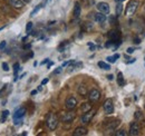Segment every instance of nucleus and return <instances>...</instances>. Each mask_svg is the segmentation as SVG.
<instances>
[{
	"label": "nucleus",
	"mask_w": 145,
	"mask_h": 136,
	"mask_svg": "<svg viewBox=\"0 0 145 136\" xmlns=\"http://www.w3.org/2000/svg\"><path fill=\"white\" fill-rule=\"evenodd\" d=\"M31 29H33V22L29 21V22L27 24V26H26V33H27V35H30Z\"/></svg>",
	"instance_id": "obj_26"
},
{
	"label": "nucleus",
	"mask_w": 145,
	"mask_h": 136,
	"mask_svg": "<svg viewBox=\"0 0 145 136\" xmlns=\"http://www.w3.org/2000/svg\"><path fill=\"white\" fill-rule=\"evenodd\" d=\"M101 98V92L98 89H91L88 93V99L91 103H95L97 101H99Z\"/></svg>",
	"instance_id": "obj_7"
},
{
	"label": "nucleus",
	"mask_w": 145,
	"mask_h": 136,
	"mask_svg": "<svg viewBox=\"0 0 145 136\" xmlns=\"http://www.w3.org/2000/svg\"><path fill=\"white\" fill-rule=\"evenodd\" d=\"M61 70H63V67H58L54 71V74H60V73H61Z\"/></svg>",
	"instance_id": "obj_32"
},
{
	"label": "nucleus",
	"mask_w": 145,
	"mask_h": 136,
	"mask_svg": "<svg viewBox=\"0 0 145 136\" xmlns=\"http://www.w3.org/2000/svg\"><path fill=\"white\" fill-rule=\"evenodd\" d=\"M117 84L120 86L124 85V76H123V73H118V75H117Z\"/></svg>",
	"instance_id": "obj_22"
},
{
	"label": "nucleus",
	"mask_w": 145,
	"mask_h": 136,
	"mask_svg": "<svg viewBox=\"0 0 145 136\" xmlns=\"http://www.w3.org/2000/svg\"><path fill=\"white\" fill-rule=\"evenodd\" d=\"M94 20L96 22H99V24H103L106 21V15L105 14H102V12H97V14H94Z\"/></svg>",
	"instance_id": "obj_13"
},
{
	"label": "nucleus",
	"mask_w": 145,
	"mask_h": 136,
	"mask_svg": "<svg viewBox=\"0 0 145 136\" xmlns=\"http://www.w3.org/2000/svg\"><path fill=\"white\" fill-rule=\"evenodd\" d=\"M37 92H38V90H33V92H31V95H33V96H34V95H36Z\"/></svg>",
	"instance_id": "obj_41"
},
{
	"label": "nucleus",
	"mask_w": 145,
	"mask_h": 136,
	"mask_svg": "<svg viewBox=\"0 0 145 136\" xmlns=\"http://www.w3.org/2000/svg\"><path fill=\"white\" fill-rule=\"evenodd\" d=\"M30 47H31V45H30V44H28V45H26V46H24V48H25V49H29Z\"/></svg>",
	"instance_id": "obj_39"
},
{
	"label": "nucleus",
	"mask_w": 145,
	"mask_h": 136,
	"mask_svg": "<svg viewBox=\"0 0 145 136\" xmlns=\"http://www.w3.org/2000/svg\"><path fill=\"white\" fill-rule=\"evenodd\" d=\"M107 78H108L109 80H113V78H114V76H113V75H108V76H107Z\"/></svg>",
	"instance_id": "obj_40"
},
{
	"label": "nucleus",
	"mask_w": 145,
	"mask_h": 136,
	"mask_svg": "<svg viewBox=\"0 0 145 136\" xmlns=\"http://www.w3.org/2000/svg\"><path fill=\"white\" fill-rule=\"evenodd\" d=\"M87 133H88V131H87L86 127H84V126H79V127H77V128L75 129V132L72 133V135L74 136H84V135H87Z\"/></svg>",
	"instance_id": "obj_11"
},
{
	"label": "nucleus",
	"mask_w": 145,
	"mask_h": 136,
	"mask_svg": "<svg viewBox=\"0 0 145 136\" xmlns=\"http://www.w3.org/2000/svg\"><path fill=\"white\" fill-rule=\"evenodd\" d=\"M22 1H24V2H25V3H29V2H30V1H31V0H22Z\"/></svg>",
	"instance_id": "obj_44"
},
{
	"label": "nucleus",
	"mask_w": 145,
	"mask_h": 136,
	"mask_svg": "<svg viewBox=\"0 0 145 136\" xmlns=\"http://www.w3.org/2000/svg\"><path fill=\"white\" fill-rule=\"evenodd\" d=\"M41 89H42V85H40V86H39V87H38V89H37V90H38V92H40V90H41Z\"/></svg>",
	"instance_id": "obj_42"
},
{
	"label": "nucleus",
	"mask_w": 145,
	"mask_h": 136,
	"mask_svg": "<svg viewBox=\"0 0 145 136\" xmlns=\"http://www.w3.org/2000/svg\"><path fill=\"white\" fill-rule=\"evenodd\" d=\"M94 115H95V110H91V109L89 112L84 113V115L82 116V123L83 124H89L91 118L94 117Z\"/></svg>",
	"instance_id": "obj_8"
},
{
	"label": "nucleus",
	"mask_w": 145,
	"mask_h": 136,
	"mask_svg": "<svg viewBox=\"0 0 145 136\" xmlns=\"http://www.w3.org/2000/svg\"><path fill=\"white\" fill-rule=\"evenodd\" d=\"M129 134L132 136H136L140 134V125L137 122H132L129 126Z\"/></svg>",
	"instance_id": "obj_9"
},
{
	"label": "nucleus",
	"mask_w": 145,
	"mask_h": 136,
	"mask_svg": "<svg viewBox=\"0 0 145 136\" xmlns=\"http://www.w3.org/2000/svg\"><path fill=\"white\" fill-rule=\"evenodd\" d=\"M108 37L113 41H120L121 40V34L118 30H112L108 33Z\"/></svg>",
	"instance_id": "obj_12"
},
{
	"label": "nucleus",
	"mask_w": 145,
	"mask_h": 136,
	"mask_svg": "<svg viewBox=\"0 0 145 136\" xmlns=\"http://www.w3.org/2000/svg\"><path fill=\"white\" fill-rule=\"evenodd\" d=\"M48 61H49V59H48V58H46V59H44V60L41 61V65H45V64H47Z\"/></svg>",
	"instance_id": "obj_36"
},
{
	"label": "nucleus",
	"mask_w": 145,
	"mask_h": 136,
	"mask_svg": "<svg viewBox=\"0 0 145 136\" xmlns=\"http://www.w3.org/2000/svg\"><path fill=\"white\" fill-rule=\"evenodd\" d=\"M58 117L55 115L54 113H48L46 116V126L48 127L49 131H55L58 127Z\"/></svg>",
	"instance_id": "obj_1"
},
{
	"label": "nucleus",
	"mask_w": 145,
	"mask_h": 136,
	"mask_svg": "<svg viewBox=\"0 0 145 136\" xmlns=\"http://www.w3.org/2000/svg\"><path fill=\"white\" fill-rule=\"evenodd\" d=\"M123 2H117V5H116V17H120V16H122V14H123Z\"/></svg>",
	"instance_id": "obj_17"
},
{
	"label": "nucleus",
	"mask_w": 145,
	"mask_h": 136,
	"mask_svg": "<svg viewBox=\"0 0 145 136\" xmlns=\"http://www.w3.org/2000/svg\"><path fill=\"white\" fill-rule=\"evenodd\" d=\"M118 58H120V55H118V54H115L114 56H108V57L106 58V60H107L108 63H110V64H114Z\"/></svg>",
	"instance_id": "obj_20"
},
{
	"label": "nucleus",
	"mask_w": 145,
	"mask_h": 136,
	"mask_svg": "<svg viewBox=\"0 0 145 136\" xmlns=\"http://www.w3.org/2000/svg\"><path fill=\"white\" fill-rule=\"evenodd\" d=\"M65 106H66V108L68 110H74L76 108V106H77V99L74 96H69L65 102Z\"/></svg>",
	"instance_id": "obj_6"
},
{
	"label": "nucleus",
	"mask_w": 145,
	"mask_h": 136,
	"mask_svg": "<svg viewBox=\"0 0 145 136\" xmlns=\"http://www.w3.org/2000/svg\"><path fill=\"white\" fill-rule=\"evenodd\" d=\"M109 21H110V24H113V22H115V21H116V18L112 16V17L109 18Z\"/></svg>",
	"instance_id": "obj_35"
},
{
	"label": "nucleus",
	"mask_w": 145,
	"mask_h": 136,
	"mask_svg": "<svg viewBox=\"0 0 145 136\" xmlns=\"http://www.w3.org/2000/svg\"><path fill=\"white\" fill-rule=\"evenodd\" d=\"M114 1L117 3V2H123V1H125V0H114Z\"/></svg>",
	"instance_id": "obj_43"
},
{
	"label": "nucleus",
	"mask_w": 145,
	"mask_h": 136,
	"mask_svg": "<svg viewBox=\"0 0 145 136\" xmlns=\"http://www.w3.org/2000/svg\"><path fill=\"white\" fill-rule=\"evenodd\" d=\"M134 116H135V118L137 119V120H143V114L140 110H136L135 114H134Z\"/></svg>",
	"instance_id": "obj_25"
},
{
	"label": "nucleus",
	"mask_w": 145,
	"mask_h": 136,
	"mask_svg": "<svg viewBox=\"0 0 145 136\" xmlns=\"http://www.w3.org/2000/svg\"><path fill=\"white\" fill-rule=\"evenodd\" d=\"M76 117V114L72 112V110H69L67 113H63L61 116H60V120L63 123H72V120Z\"/></svg>",
	"instance_id": "obj_3"
},
{
	"label": "nucleus",
	"mask_w": 145,
	"mask_h": 136,
	"mask_svg": "<svg viewBox=\"0 0 145 136\" xmlns=\"http://www.w3.org/2000/svg\"><path fill=\"white\" fill-rule=\"evenodd\" d=\"M96 8H97V10H98L99 12H102V14H105V15H108L109 10H110V8H109V5L107 3V2H104V1H102V2H98V3L96 5Z\"/></svg>",
	"instance_id": "obj_4"
},
{
	"label": "nucleus",
	"mask_w": 145,
	"mask_h": 136,
	"mask_svg": "<svg viewBox=\"0 0 145 136\" xmlns=\"http://www.w3.org/2000/svg\"><path fill=\"white\" fill-rule=\"evenodd\" d=\"M88 46L91 47V50H94V49H95V46H94L91 42H88Z\"/></svg>",
	"instance_id": "obj_37"
},
{
	"label": "nucleus",
	"mask_w": 145,
	"mask_h": 136,
	"mask_svg": "<svg viewBox=\"0 0 145 136\" xmlns=\"http://www.w3.org/2000/svg\"><path fill=\"white\" fill-rule=\"evenodd\" d=\"M135 60H136L135 58H132L131 60H128V61H127V64H133V63H135Z\"/></svg>",
	"instance_id": "obj_38"
},
{
	"label": "nucleus",
	"mask_w": 145,
	"mask_h": 136,
	"mask_svg": "<svg viewBox=\"0 0 145 136\" xmlns=\"http://www.w3.org/2000/svg\"><path fill=\"white\" fill-rule=\"evenodd\" d=\"M26 108L25 107H21V108H19L18 110H16L15 112V114H14V119H22V117L25 116V114H26Z\"/></svg>",
	"instance_id": "obj_14"
},
{
	"label": "nucleus",
	"mask_w": 145,
	"mask_h": 136,
	"mask_svg": "<svg viewBox=\"0 0 145 136\" xmlns=\"http://www.w3.org/2000/svg\"><path fill=\"white\" fill-rule=\"evenodd\" d=\"M115 136H126V132L125 129H120L115 133Z\"/></svg>",
	"instance_id": "obj_27"
},
{
	"label": "nucleus",
	"mask_w": 145,
	"mask_h": 136,
	"mask_svg": "<svg viewBox=\"0 0 145 136\" xmlns=\"http://www.w3.org/2000/svg\"><path fill=\"white\" fill-rule=\"evenodd\" d=\"M48 80H49V79H48V78H45V79H44V80H42V82H41V85H46V84H47V83H48Z\"/></svg>",
	"instance_id": "obj_34"
},
{
	"label": "nucleus",
	"mask_w": 145,
	"mask_h": 136,
	"mask_svg": "<svg viewBox=\"0 0 145 136\" xmlns=\"http://www.w3.org/2000/svg\"><path fill=\"white\" fill-rule=\"evenodd\" d=\"M98 67L104 69V70H109L110 69V66L105 61H98Z\"/></svg>",
	"instance_id": "obj_21"
},
{
	"label": "nucleus",
	"mask_w": 145,
	"mask_h": 136,
	"mask_svg": "<svg viewBox=\"0 0 145 136\" xmlns=\"http://www.w3.org/2000/svg\"><path fill=\"white\" fill-rule=\"evenodd\" d=\"M1 67H2V69H3L5 71H9V66H8V64H7V63H2Z\"/></svg>",
	"instance_id": "obj_28"
},
{
	"label": "nucleus",
	"mask_w": 145,
	"mask_h": 136,
	"mask_svg": "<svg viewBox=\"0 0 145 136\" xmlns=\"http://www.w3.org/2000/svg\"><path fill=\"white\" fill-rule=\"evenodd\" d=\"M103 108H104V110H105V113H106L107 115L113 114V112H114V104H113V101H112L110 98H107V99L104 102Z\"/></svg>",
	"instance_id": "obj_5"
},
{
	"label": "nucleus",
	"mask_w": 145,
	"mask_h": 136,
	"mask_svg": "<svg viewBox=\"0 0 145 136\" xmlns=\"http://www.w3.org/2000/svg\"><path fill=\"white\" fill-rule=\"evenodd\" d=\"M78 94L80 95V96H83V97H86L87 96V88H86V86L84 85H80L78 87Z\"/></svg>",
	"instance_id": "obj_18"
},
{
	"label": "nucleus",
	"mask_w": 145,
	"mask_h": 136,
	"mask_svg": "<svg viewBox=\"0 0 145 136\" xmlns=\"http://www.w3.org/2000/svg\"><path fill=\"white\" fill-rule=\"evenodd\" d=\"M134 42H135L136 45H138V44H141V39L137 38V37H135V38H134Z\"/></svg>",
	"instance_id": "obj_33"
},
{
	"label": "nucleus",
	"mask_w": 145,
	"mask_h": 136,
	"mask_svg": "<svg viewBox=\"0 0 145 136\" xmlns=\"http://www.w3.org/2000/svg\"><path fill=\"white\" fill-rule=\"evenodd\" d=\"M6 45H7V44H6V41H5V40H3V41H1V42H0V50H2V49L6 47Z\"/></svg>",
	"instance_id": "obj_30"
},
{
	"label": "nucleus",
	"mask_w": 145,
	"mask_h": 136,
	"mask_svg": "<svg viewBox=\"0 0 145 136\" xmlns=\"http://www.w3.org/2000/svg\"><path fill=\"white\" fill-rule=\"evenodd\" d=\"M80 12H82V7H80L79 2H76V3H75V6H74V17L79 18Z\"/></svg>",
	"instance_id": "obj_15"
},
{
	"label": "nucleus",
	"mask_w": 145,
	"mask_h": 136,
	"mask_svg": "<svg viewBox=\"0 0 145 136\" xmlns=\"http://www.w3.org/2000/svg\"><path fill=\"white\" fill-rule=\"evenodd\" d=\"M134 50H135V48H132V47H129V48H127L126 52H127V54H133V52H134Z\"/></svg>",
	"instance_id": "obj_31"
},
{
	"label": "nucleus",
	"mask_w": 145,
	"mask_h": 136,
	"mask_svg": "<svg viewBox=\"0 0 145 136\" xmlns=\"http://www.w3.org/2000/svg\"><path fill=\"white\" fill-rule=\"evenodd\" d=\"M19 70V64H15L14 65V71H15V75H17V71Z\"/></svg>",
	"instance_id": "obj_29"
},
{
	"label": "nucleus",
	"mask_w": 145,
	"mask_h": 136,
	"mask_svg": "<svg viewBox=\"0 0 145 136\" xmlns=\"http://www.w3.org/2000/svg\"><path fill=\"white\" fill-rule=\"evenodd\" d=\"M42 6H44V3H40V5H38V6H36V8H35V9H34V10L31 11V14H30V16L33 17L34 15H36L37 12H38V11H39V10H40V9L42 8Z\"/></svg>",
	"instance_id": "obj_23"
},
{
	"label": "nucleus",
	"mask_w": 145,
	"mask_h": 136,
	"mask_svg": "<svg viewBox=\"0 0 145 136\" xmlns=\"http://www.w3.org/2000/svg\"><path fill=\"white\" fill-rule=\"evenodd\" d=\"M8 3L11 8L15 9H21L25 6V2L22 0H8Z\"/></svg>",
	"instance_id": "obj_10"
},
{
	"label": "nucleus",
	"mask_w": 145,
	"mask_h": 136,
	"mask_svg": "<svg viewBox=\"0 0 145 136\" xmlns=\"http://www.w3.org/2000/svg\"><path fill=\"white\" fill-rule=\"evenodd\" d=\"M80 109H82L84 113H86V112H89V110L91 109V103H84V104L80 106Z\"/></svg>",
	"instance_id": "obj_19"
},
{
	"label": "nucleus",
	"mask_w": 145,
	"mask_h": 136,
	"mask_svg": "<svg viewBox=\"0 0 145 136\" xmlns=\"http://www.w3.org/2000/svg\"><path fill=\"white\" fill-rule=\"evenodd\" d=\"M138 5H140V2H138L137 0H132V1H129L126 7V11H125L126 16H128V17L133 16V15L135 14V11L137 10Z\"/></svg>",
	"instance_id": "obj_2"
},
{
	"label": "nucleus",
	"mask_w": 145,
	"mask_h": 136,
	"mask_svg": "<svg viewBox=\"0 0 145 136\" xmlns=\"http://www.w3.org/2000/svg\"><path fill=\"white\" fill-rule=\"evenodd\" d=\"M8 115H9V110H3L2 114H1V118H0V120H1L2 123L6 122V119H7V117H8Z\"/></svg>",
	"instance_id": "obj_24"
},
{
	"label": "nucleus",
	"mask_w": 145,
	"mask_h": 136,
	"mask_svg": "<svg viewBox=\"0 0 145 136\" xmlns=\"http://www.w3.org/2000/svg\"><path fill=\"white\" fill-rule=\"evenodd\" d=\"M118 124H120V122H118V120H115V122H112L110 124H108V126H107V128H106V131H107V132H114V131L116 129V127L118 126Z\"/></svg>",
	"instance_id": "obj_16"
}]
</instances>
